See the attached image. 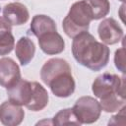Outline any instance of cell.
<instances>
[{
	"mask_svg": "<svg viewBox=\"0 0 126 126\" xmlns=\"http://www.w3.org/2000/svg\"><path fill=\"white\" fill-rule=\"evenodd\" d=\"M125 76L103 73L96 77L92 85L94 94L100 100L101 109L115 112L125 105Z\"/></svg>",
	"mask_w": 126,
	"mask_h": 126,
	"instance_id": "obj_2",
	"label": "cell"
},
{
	"mask_svg": "<svg viewBox=\"0 0 126 126\" xmlns=\"http://www.w3.org/2000/svg\"><path fill=\"white\" fill-rule=\"evenodd\" d=\"M3 18L11 26H22L26 24L30 18L28 8L19 2L9 3L3 8Z\"/></svg>",
	"mask_w": 126,
	"mask_h": 126,
	"instance_id": "obj_10",
	"label": "cell"
},
{
	"mask_svg": "<svg viewBox=\"0 0 126 126\" xmlns=\"http://www.w3.org/2000/svg\"><path fill=\"white\" fill-rule=\"evenodd\" d=\"M89 6L93 20H99L104 18L110 10L108 0H84Z\"/></svg>",
	"mask_w": 126,
	"mask_h": 126,
	"instance_id": "obj_16",
	"label": "cell"
},
{
	"mask_svg": "<svg viewBox=\"0 0 126 126\" xmlns=\"http://www.w3.org/2000/svg\"><path fill=\"white\" fill-rule=\"evenodd\" d=\"M72 110L80 124L96 122L102 111L99 101L90 95L79 97L72 107Z\"/></svg>",
	"mask_w": 126,
	"mask_h": 126,
	"instance_id": "obj_5",
	"label": "cell"
},
{
	"mask_svg": "<svg viewBox=\"0 0 126 126\" xmlns=\"http://www.w3.org/2000/svg\"><path fill=\"white\" fill-rule=\"evenodd\" d=\"M30 28L32 34L36 37H39L46 32L57 31V27L53 19L46 15H35L32 20Z\"/></svg>",
	"mask_w": 126,
	"mask_h": 126,
	"instance_id": "obj_13",
	"label": "cell"
},
{
	"mask_svg": "<svg viewBox=\"0 0 126 126\" xmlns=\"http://www.w3.org/2000/svg\"><path fill=\"white\" fill-rule=\"evenodd\" d=\"M71 71V67L65 59L51 58L41 67L40 78L55 96L65 98L74 93L76 87Z\"/></svg>",
	"mask_w": 126,
	"mask_h": 126,
	"instance_id": "obj_3",
	"label": "cell"
},
{
	"mask_svg": "<svg viewBox=\"0 0 126 126\" xmlns=\"http://www.w3.org/2000/svg\"><path fill=\"white\" fill-rule=\"evenodd\" d=\"M114 63H115L116 68L120 72L125 74V48L123 46L115 51Z\"/></svg>",
	"mask_w": 126,
	"mask_h": 126,
	"instance_id": "obj_18",
	"label": "cell"
},
{
	"mask_svg": "<svg viewBox=\"0 0 126 126\" xmlns=\"http://www.w3.org/2000/svg\"><path fill=\"white\" fill-rule=\"evenodd\" d=\"M35 53V45L33 41L27 37L22 36L16 43L15 46V54L19 59L21 65H28L33 58Z\"/></svg>",
	"mask_w": 126,
	"mask_h": 126,
	"instance_id": "obj_12",
	"label": "cell"
},
{
	"mask_svg": "<svg viewBox=\"0 0 126 126\" xmlns=\"http://www.w3.org/2000/svg\"><path fill=\"white\" fill-rule=\"evenodd\" d=\"M9 100L19 105H27L32 96L33 85L32 82L21 79L14 86L6 89Z\"/></svg>",
	"mask_w": 126,
	"mask_h": 126,
	"instance_id": "obj_7",
	"label": "cell"
},
{
	"mask_svg": "<svg viewBox=\"0 0 126 126\" xmlns=\"http://www.w3.org/2000/svg\"><path fill=\"white\" fill-rule=\"evenodd\" d=\"M25 118V111L22 105L10 100L4 101L0 105V122L6 126H17Z\"/></svg>",
	"mask_w": 126,
	"mask_h": 126,
	"instance_id": "obj_9",
	"label": "cell"
},
{
	"mask_svg": "<svg viewBox=\"0 0 126 126\" xmlns=\"http://www.w3.org/2000/svg\"><path fill=\"white\" fill-rule=\"evenodd\" d=\"M119 1H121V2H123V3H124V1H125V0H119Z\"/></svg>",
	"mask_w": 126,
	"mask_h": 126,
	"instance_id": "obj_20",
	"label": "cell"
},
{
	"mask_svg": "<svg viewBox=\"0 0 126 126\" xmlns=\"http://www.w3.org/2000/svg\"><path fill=\"white\" fill-rule=\"evenodd\" d=\"M52 124L54 125H81L79 121L77 120L72 108H65L60 110L55 114V116L52 118Z\"/></svg>",
	"mask_w": 126,
	"mask_h": 126,
	"instance_id": "obj_17",
	"label": "cell"
},
{
	"mask_svg": "<svg viewBox=\"0 0 126 126\" xmlns=\"http://www.w3.org/2000/svg\"><path fill=\"white\" fill-rule=\"evenodd\" d=\"M15 45V38L12 33L11 25L0 17V55L9 54Z\"/></svg>",
	"mask_w": 126,
	"mask_h": 126,
	"instance_id": "obj_14",
	"label": "cell"
},
{
	"mask_svg": "<svg viewBox=\"0 0 126 126\" xmlns=\"http://www.w3.org/2000/svg\"><path fill=\"white\" fill-rule=\"evenodd\" d=\"M98 36L104 44H115L123 37V30L116 20L106 18L102 20L97 28Z\"/></svg>",
	"mask_w": 126,
	"mask_h": 126,
	"instance_id": "obj_6",
	"label": "cell"
},
{
	"mask_svg": "<svg viewBox=\"0 0 126 126\" xmlns=\"http://www.w3.org/2000/svg\"><path fill=\"white\" fill-rule=\"evenodd\" d=\"M21 78V71L19 65L10 57H3L0 59V86L3 88H10L14 86Z\"/></svg>",
	"mask_w": 126,
	"mask_h": 126,
	"instance_id": "obj_8",
	"label": "cell"
},
{
	"mask_svg": "<svg viewBox=\"0 0 126 126\" xmlns=\"http://www.w3.org/2000/svg\"><path fill=\"white\" fill-rule=\"evenodd\" d=\"M33 93L31 101L26 105L29 110L32 111H40L47 104L49 100V95L47 91L37 82H32Z\"/></svg>",
	"mask_w": 126,
	"mask_h": 126,
	"instance_id": "obj_15",
	"label": "cell"
},
{
	"mask_svg": "<svg viewBox=\"0 0 126 126\" xmlns=\"http://www.w3.org/2000/svg\"><path fill=\"white\" fill-rule=\"evenodd\" d=\"M37 38L40 49L47 55L59 54L65 49V41L57 31L46 32Z\"/></svg>",
	"mask_w": 126,
	"mask_h": 126,
	"instance_id": "obj_11",
	"label": "cell"
},
{
	"mask_svg": "<svg viewBox=\"0 0 126 126\" xmlns=\"http://www.w3.org/2000/svg\"><path fill=\"white\" fill-rule=\"evenodd\" d=\"M91 21H93L91 10L87 3L81 0L71 6L67 16L62 22V28L69 37L74 38L76 35L88 32Z\"/></svg>",
	"mask_w": 126,
	"mask_h": 126,
	"instance_id": "obj_4",
	"label": "cell"
},
{
	"mask_svg": "<svg viewBox=\"0 0 126 126\" xmlns=\"http://www.w3.org/2000/svg\"><path fill=\"white\" fill-rule=\"evenodd\" d=\"M72 54L75 60L92 71H99L109 61V48L94 35L84 32L76 35L72 42Z\"/></svg>",
	"mask_w": 126,
	"mask_h": 126,
	"instance_id": "obj_1",
	"label": "cell"
},
{
	"mask_svg": "<svg viewBox=\"0 0 126 126\" xmlns=\"http://www.w3.org/2000/svg\"><path fill=\"white\" fill-rule=\"evenodd\" d=\"M124 8H125V4L123 3V4H122V6L120 7V10H121V11H123V9H124ZM123 16H124V14H123V13H120V17H121V20H122V22L124 23V22H125V20H124Z\"/></svg>",
	"mask_w": 126,
	"mask_h": 126,
	"instance_id": "obj_19",
	"label": "cell"
}]
</instances>
